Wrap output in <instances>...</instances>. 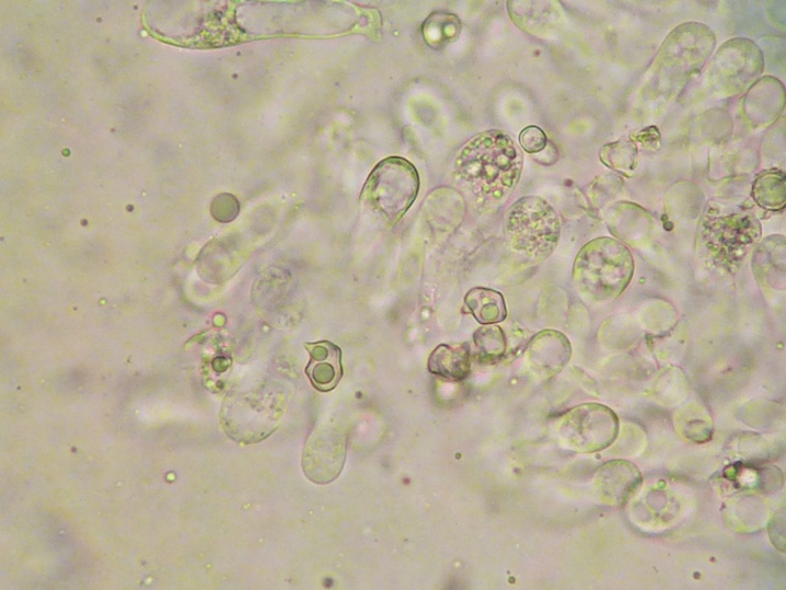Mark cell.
<instances>
[{"instance_id":"obj_7","label":"cell","mask_w":786,"mask_h":590,"mask_svg":"<svg viewBox=\"0 0 786 590\" xmlns=\"http://www.w3.org/2000/svg\"><path fill=\"white\" fill-rule=\"evenodd\" d=\"M559 434L565 447L577 454H596L616 442L619 420L600 403H585L565 413Z\"/></svg>"},{"instance_id":"obj_10","label":"cell","mask_w":786,"mask_h":590,"mask_svg":"<svg viewBox=\"0 0 786 590\" xmlns=\"http://www.w3.org/2000/svg\"><path fill=\"white\" fill-rule=\"evenodd\" d=\"M642 485L641 471L627 460H613L596 474L595 488L599 500L608 505H626Z\"/></svg>"},{"instance_id":"obj_11","label":"cell","mask_w":786,"mask_h":590,"mask_svg":"<svg viewBox=\"0 0 786 590\" xmlns=\"http://www.w3.org/2000/svg\"><path fill=\"white\" fill-rule=\"evenodd\" d=\"M310 354L306 375L318 391L328 392L337 388L343 378L341 349L328 341L306 343Z\"/></svg>"},{"instance_id":"obj_15","label":"cell","mask_w":786,"mask_h":590,"mask_svg":"<svg viewBox=\"0 0 786 590\" xmlns=\"http://www.w3.org/2000/svg\"><path fill=\"white\" fill-rule=\"evenodd\" d=\"M756 279L768 286H784L785 280V240L771 236L757 245L754 258Z\"/></svg>"},{"instance_id":"obj_17","label":"cell","mask_w":786,"mask_h":590,"mask_svg":"<svg viewBox=\"0 0 786 590\" xmlns=\"http://www.w3.org/2000/svg\"><path fill=\"white\" fill-rule=\"evenodd\" d=\"M755 203L767 211H781L785 207V172L770 169L756 178L751 190Z\"/></svg>"},{"instance_id":"obj_4","label":"cell","mask_w":786,"mask_h":590,"mask_svg":"<svg viewBox=\"0 0 786 590\" xmlns=\"http://www.w3.org/2000/svg\"><path fill=\"white\" fill-rule=\"evenodd\" d=\"M712 31L689 22L670 33L653 65L651 86L658 96L674 98L701 71L715 48Z\"/></svg>"},{"instance_id":"obj_8","label":"cell","mask_w":786,"mask_h":590,"mask_svg":"<svg viewBox=\"0 0 786 590\" xmlns=\"http://www.w3.org/2000/svg\"><path fill=\"white\" fill-rule=\"evenodd\" d=\"M764 71V55L749 40L738 38L721 46L712 62L709 82L723 97L741 94L754 86Z\"/></svg>"},{"instance_id":"obj_1","label":"cell","mask_w":786,"mask_h":590,"mask_svg":"<svg viewBox=\"0 0 786 590\" xmlns=\"http://www.w3.org/2000/svg\"><path fill=\"white\" fill-rule=\"evenodd\" d=\"M524 168V155L510 135L487 131L460 148L453 171L458 187L478 210H498L515 191Z\"/></svg>"},{"instance_id":"obj_19","label":"cell","mask_w":786,"mask_h":590,"mask_svg":"<svg viewBox=\"0 0 786 590\" xmlns=\"http://www.w3.org/2000/svg\"><path fill=\"white\" fill-rule=\"evenodd\" d=\"M480 361L495 364L501 360L507 349V342L503 329L498 325L480 327L473 334Z\"/></svg>"},{"instance_id":"obj_2","label":"cell","mask_w":786,"mask_h":590,"mask_svg":"<svg viewBox=\"0 0 786 590\" xmlns=\"http://www.w3.org/2000/svg\"><path fill=\"white\" fill-rule=\"evenodd\" d=\"M762 238L759 219L744 207L710 203L701 216L697 251L712 269L734 275Z\"/></svg>"},{"instance_id":"obj_9","label":"cell","mask_w":786,"mask_h":590,"mask_svg":"<svg viewBox=\"0 0 786 590\" xmlns=\"http://www.w3.org/2000/svg\"><path fill=\"white\" fill-rule=\"evenodd\" d=\"M526 357L534 375L540 379H549L568 366L572 357V345L561 332L542 331L530 341Z\"/></svg>"},{"instance_id":"obj_13","label":"cell","mask_w":786,"mask_h":590,"mask_svg":"<svg viewBox=\"0 0 786 590\" xmlns=\"http://www.w3.org/2000/svg\"><path fill=\"white\" fill-rule=\"evenodd\" d=\"M507 8L515 25L535 36H548L563 20L558 2H508Z\"/></svg>"},{"instance_id":"obj_14","label":"cell","mask_w":786,"mask_h":590,"mask_svg":"<svg viewBox=\"0 0 786 590\" xmlns=\"http://www.w3.org/2000/svg\"><path fill=\"white\" fill-rule=\"evenodd\" d=\"M433 375L461 381L471 374V348L468 343L441 344L433 352L427 363Z\"/></svg>"},{"instance_id":"obj_22","label":"cell","mask_w":786,"mask_h":590,"mask_svg":"<svg viewBox=\"0 0 786 590\" xmlns=\"http://www.w3.org/2000/svg\"><path fill=\"white\" fill-rule=\"evenodd\" d=\"M519 144L527 154H540L548 146V136L539 126L530 125L519 134Z\"/></svg>"},{"instance_id":"obj_23","label":"cell","mask_w":786,"mask_h":590,"mask_svg":"<svg viewBox=\"0 0 786 590\" xmlns=\"http://www.w3.org/2000/svg\"><path fill=\"white\" fill-rule=\"evenodd\" d=\"M636 137H638V141L640 143L649 147L651 144L655 145V143H659V141H661V135H659L656 129L644 130L643 132L636 135Z\"/></svg>"},{"instance_id":"obj_12","label":"cell","mask_w":786,"mask_h":590,"mask_svg":"<svg viewBox=\"0 0 786 590\" xmlns=\"http://www.w3.org/2000/svg\"><path fill=\"white\" fill-rule=\"evenodd\" d=\"M784 107V88L779 80L766 77L748 92L744 112L751 126H765L776 120Z\"/></svg>"},{"instance_id":"obj_18","label":"cell","mask_w":786,"mask_h":590,"mask_svg":"<svg viewBox=\"0 0 786 590\" xmlns=\"http://www.w3.org/2000/svg\"><path fill=\"white\" fill-rule=\"evenodd\" d=\"M461 21L454 14L435 13L424 23V38L435 49L452 43L459 37Z\"/></svg>"},{"instance_id":"obj_5","label":"cell","mask_w":786,"mask_h":590,"mask_svg":"<svg viewBox=\"0 0 786 590\" xmlns=\"http://www.w3.org/2000/svg\"><path fill=\"white\" fill-rule=\"evenodd\" d=\"M505 234L508 246L517 256L539 264L547 260L559 245L560 218L546 200L527 196L508 210Z\"/></svg>"},{"instance_id":"obj_21","label":"cell","mask_w":786,"mask_h":590,"mask_svg":"<svg viewBox=\"0 0 786 590\" xmlns=\"http://www.w3.org/2000/svg\"><path fill=\"white\" fill-rule=\"evenodd\" d=\"M240 205L234 194L222 193L215 197L211 213L220 223H229L239 214Z\"/></svg>"},{"instance_id":"obj_16","label":"cell","mask_w":786,"mask_h":590,"mask_svg":"<svg viewBox=\"0 0 786 590\" xmlns=\"http://www.w3.org/2000/svg\"><path fill=\"white\" fill-rule=\"evenodd\" d=\"M465 307L480 325H498L507 318L503 294L494 289L475 287L465 296Z\"/></svg>"},{"instance_id":"obj_6","label":"cell","mask_w":786,"mask_h":590,"mask_svg":"<svg viewBox=\"0 0 786 590\" xmlns=\"http://www.w3.org/2000/svg\"><path fill=\"white\" fill-rule=\"evenodd\" d=\"M419 190V172L411 162L389 157L368 177L361 200L369 211L393 226L409 211Z\"/></svg>"},{"instance_id":"obj_3","label":"cell","mask_w":786,"mask_h":590,"mask_svg":"<svg viewBox=\"0 0 786 590\" xmlns=\"http://www.w3.org/2000/svg\"><path fill=\"white\" fill-rule=\"evenodd\" d=\"M633 272L635 261L629 248L615 238L598 237L577 253L573 281L582 296L603 303L626 292Z\"/></svg>"},{"instance_id":"obj_20","label":"cell","mask_w":786,"mask_h":590,"mask_svg":"<svg viewBox=\"0 0 786 590\" xmlns=\"http://www.w3.org/2000/svg\"><path fill=\"white\" fill-rule=\"evenodd\" d=\"M638 146L632 141L608 144L599 153L606 167L621 172L632 171L638 166Z\"/></svg>"}]
</instances>
